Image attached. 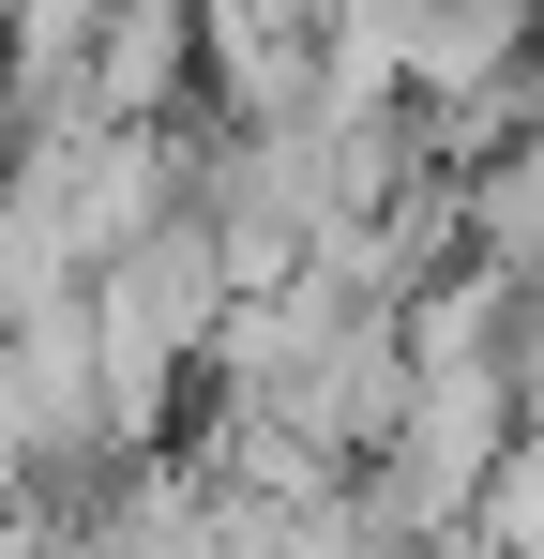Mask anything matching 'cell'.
Masks as SVG:
<instances>
[{"label":"cell","instance_id":"1","mask_svg":"<svg viewBox=\"0 0 544 559\" xmlns=\"http://www.w3.org/2000/svg\"><path fill=\"white\" fill-rule=\"evenodd\" d=\"M76 318H91V378H106V424L121 439H167L197 408V364H212V318H227V258L212 227L167 212L137 242H106L76 273Z\"/></svg>","mask_w":544,"mask_h":559},{"label":"cell","instance_id":"2","mask_svg":"<svg viewBox=\"0 0 544 559\" xmlns=\"http://www.w3.org/2000/svg\"><path fill=\"white\" fill-rule=\"evenodd\" d=\"M76 121H181L197 106V0H91V46L61 76Z\"/></svg>","mask_w":544,"mask_h":559},{"label":"cell","instance_id":"3","mask_svg":"<svg viewBox=\"0 0 544 559\" xmlns=\"http://www.w3.org/2000/svg\"><path fill=\"white\" fill-rule=\"evenodd\" d=\"M469 258L515 273V287L544 273V121H515V136L469 167Z\"/></svg>","mask_w":544,"mask_h":559},{"label":"cell","instance_id":"4","mask_svg":"<svg viewBox=\"0 0 544 559\" xmlns=\"http://www.w3.org/2000/svg\"><path fill=\"white\" fill-rule=\"evenodd\" d=\"M0 76H15V0H0Z\"/></svg>","mask_w":544,"mask_h":559}]
</instances>
